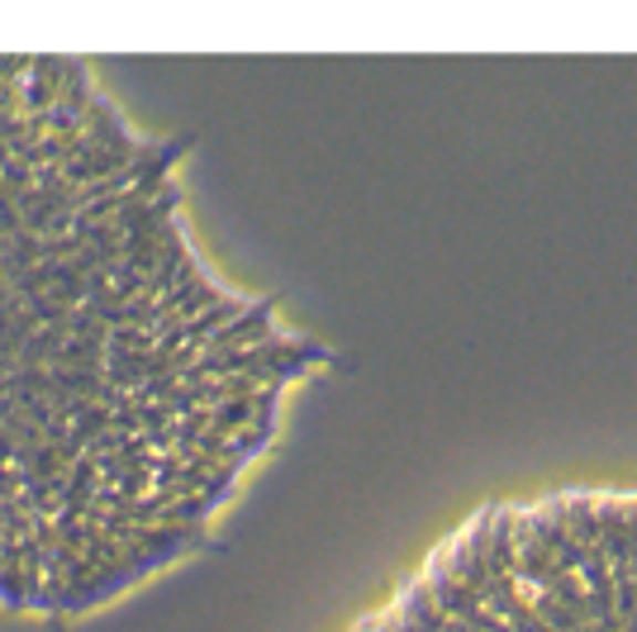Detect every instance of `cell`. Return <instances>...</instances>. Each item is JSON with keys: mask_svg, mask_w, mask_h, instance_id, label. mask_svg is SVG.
<instances>
[{"mask_svg": "<svg viewBox=\"0 0 637 632\" xmlns=\"http://www.w3.org/2000/svg\"><path fill=\"white\" fill-rule=\"evenodd\" d=\"M566 518H571V533H576L581 547H599L604 533H599V499L595 495H566Z\"/></svg>", "mask_w": 637, "mask_h": 632, "instance_id": "2", "label": "cell"}, {"mask_svg": "<svg viewBox=\"0 0 637 632\" xmlns=\"http://www.w3.org/2000/svg\"><path fill=\"white\" fill-rule=\"evenodd\" d=\"M177 157L86 62L0 57V471L24 495L48 447L115 489L224 466V409L291 386L276 305L229 291L186 239Z\"/></svg>", "mask_w": 637, "mask_h": 632, "instance_id": "1", "label": "cell"}]
</instances>
